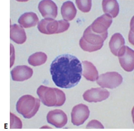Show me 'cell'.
<instances>
[{
	"instance_id": "cell-1",
	"label": "cell",
	"mask_w": 134,
	"mask_h": 131,
	"mask_svg": "<svg viewBox=\"0 0 134 131\" xmlns=\"http://www.w3.org/2000/svg\"><path fill=\"white\" fill-rule=\"evenodd\" d=\"M50 71L52 80L57 87L70 88L80 82L82 67L77 57L66 54L59 55L54 60Z\"/></svg>"
},
{
	"instance_id": "cell-2",
	"label": "cell",
	"mask_w": 134,
	"mask_h": 131,
	"mask_svg": "<svg viewBox=\"0 0 134 131\" xmlns=\"http://www.w3.org/2000/svg\"><path fill=\"white\" fill-rule=\"evenodd\" d=\"M108 35V32L101 34L94 32L90 25L84 30L82 37L79 40V45L86 52L92 53L97 51L103 47Z\"/></svg>"
},
{
	"instance_id": "cell-3",
	"label": "cell",
	"mask_w": 134,
	"mask_h": 131,
	"mask_svg": "<svg viewBox=\"0 0 134 131\" xmlns=\"http://www.w3.org/2000/svg\"><path fill=\"white\" fill-rule=\"evenodd\" d=\"M37 94L44 105L47 107H60L66 100L65 93L61 90L40 85Z\"/></svg>"
},
{
	"instance_id": "cell-4",
	"label": "cell",
	"mask_w": 134,
	"mask_h": 131,
	"mask_svg": "<svg viewBox=\"0 0 134 131\" xmlns=\"http://www.w3.org/2000/svg\"><path fill=\"white\" fill-rule=\"evenodd\" d=\"M40 105L39 99L27 95L22 96L18 100L16 104V110L25 118L30 119L35 116Z\"/></svg>"
},
{
	"instance_id": "cell-5",
	"label": "cell",
	"mask_w": 134,
	"mask_h": 131,
	"mask_svg": "<svg viewBox=\"0 0 134 131\" xmlns=\"http://www.w3.org/2000/svg\"><path fill=\"white\" fill-rule=\"evenodd\" d=\"M123 81V77L119 73L111 72L100 75L97 80V82L103 88L113 89L119 87Z\"/></svg>"
},
{
	"instance_id": "cell-6",
	"label": "cell",
	"mask_w": 134,
	"mask_h": 131,
	"mask_svg": "<svg viewBox=\"0 0 134 131\" xmlns=\"http://www.w3.org/2000/svg\"><path fill=\"white\" fill-rule=\"evenodd\" d=\"M121 66L124 70L131 72L134 70V50L127 46L124 45L118 53Z\"/></svg>"
},
{
	"instance_id": "cell-7",
	"label": "cell",
	"mask_w": 134,
	"mask_h": 131,
	"mask_svg": "<svg viewBox=\"0 0 134 131\" xmlns=\"http://www.w3.org/2000/svg\"><path fill=\"white\" fill-rule=\"evenodd\" d=\"M89 115L90 110L87 105L83 104L76 105L71 113L72 123L74 125H81L87 120Z\"/></svg>"
},
{
	"instance_id": "cell-8",
	"label": "cell",
	"mask_w": 134,
	"mask_h": 131,
	"mask_svg": "<svg viewBox=\"0 0 134 131\" xmlns=\"http://www.w3.org/2000/svg\"><path fill=\"white\" fill-rule=\"evenodd\" d=\"M110 96V92L103 88H92L87 90L83 95L85 101L88 102H98L106 100Z\"/></svg>"
},
{
	"instance_id": "cell-9",
	"label": "cell",
	"mask_w": 134,
	"mask_h": 131,
	"mask_svg": "<svg viewBox=\"0 0 134 131\" xmlns=\"http://www.w3.org/2000/svg\"><path fill=\"white\" fill-rule=\"evenodd\" d=\"M112 17L105 14L97 18L90 25L94 32L98 34H103L107 31L112 23Z\"/></svg>"
},
{
	"instance_id": "cell-10",
	"label": "cell",
	"mask_w": 134,
	"mask_h": 131,
	"mask_svg": "<svg viewBox=\"0 0 134 131\" xmlns=\"http://www.w3.org/2000/svg\"><path fill=\"white\" fill-rule=\"evenodd\" d=\"M38 9L44 18L55 19L58 15V7L52 0H42L39 4Z\"/></svg>"
},
{
	"instance_id": "cell-11",
	"label": "cell",
	"mask_w": 134,
	"mask_h": 131,
	"mask_svg": "<svg viewBox=\"0 0 134 131\" xmlns=\"http://www.w3.org/2000/svg\"><path fill=\"white\" fill-rule=\"evenodd\" d=\"M47 122L57 128H62L67 124L68 117L66 113L61 110L56 109L49 112Z\"/></svg>"
},
{
	"instance_id": "cell-12",
	"label": "cell",
	"mask_w": 134,
	"mask_h": 131,
	"mask_svg": "<svg viewBox=\"0 0 134 131\" xmlns=\"http://www.w3.org/2000/svg\"><path fill=\"white\" fill-rule=\"evenodd\" d=\"M37 27L39 31L44 34H57L59 28V22L52 18H44L38 22Z\"/></svg>"
},
{
	"instance_id": "cell-13",
	"label": "cell",
	"mask_w": 134,
	"mask_h": 131,
	"mask_svg": "<svg viewBox=\"0 0 134 131\" xmlns=\"http://www.w3.org/2000/svg\"><path fill=\"white\" fill-rule=\"evenodd\" d=\"M32 69L26 65H19L14 68L11 72L12 78L14 81L22 82L32 77Z\"/></svg>"
},
{
	"instance_id": "cell-14",
	"label": "cell",
	"mask_w": 134,
	"mask_h": 131,
	"mask_svg": "<svg viewBox=\"0 0 134 131\" xmlns=\"http://www.w3.org/2000/svg\"><path fill=\"white\" fill-rule=\"evenodd\" d=\"M11 39L18 44H22L26 40V33L24 29L20 25L14 24L10 27Z\"/></svg>"
},
{
	"instance_id": "cell-15",
	"label": "cell",
	"mask_w": 134,
	"mask_h": 131,
	"mask_svg": "<svg viewBox=\"0 0 134 131\" xmlns=\"http://www.w3.org/2000/svg\"><path fill=\"white\" fill-rule=\"evenodd\" d=\"M38 16L34 12H26L21 15L18 20V23L25 28H29L36 26L38 23Z\"/></svg>"
},
{
	"instance_id": "cell-16",
	"label": "cell",
	"mask_w": 134,
	"mask_h": 131,
	"mask_svg": "<svg viewBox=\"0 0 134 131\" xmlns=\"http://www.w3.org/2000/svg\"><path fill=\"white\" fill-rule=\"evenodd\" d=\"M77 11L73 2L71 1L65 2L61 7V14L63 20L67 21L72 20L76 15Z\"/></svg>"
},
{
	"instance_id": "cell-17",
	"label": "cell",
	"mask_w": 134,
	"mask_h": 131,
	"mask_svg": "<svg viewBox=\"0 0 134 131\" xmlns=\"http://www.w3.org/2000/svg\"><path fill=\"white\" fill-rule=\"evenodd\" d=\"M83 76L89 81L97 80L98 77V72L93 64L88 61L82 62Z\"/></svg>"
},
{
	"instance_id": "cell-18",
	"label": "cell",
	"mask_w": 134,
	"mask_h": 131,
	"mask_svg": "<svg viewBox=\"0 0 134 131\" xmlns=\"http://www.w3.org/2000/svg\"><path fill=\"white\" fill-rule=\"evenodd\" d=\"M102 9L105 14H107L112 18L118 15L120 7L117 0H102Z\"/></svg>"
},
{
	"instance_id": "cell-19",
	"label": "cell",
	"mask_w": 134,
	"mask_h": 131,
	"mask_svg": "<svg viewBox=\"0 0 134 131\" xmlns=\"http://www.w3.org/2000/svg\"><path fill=\"white\" fill-rule=\"evenodd\" d=\"M125 44V40L121 34L116 33L112 35L109 41L110 50L113 54L118 56L119 50Z\"/></svg>"
},
{
	"instance_id": "cell-20",
	"label": "cell",
	"mask_w": 134,
	"mask_h": 131,
	"mask_svg": "<svg viewBox=\"0 0 134 131\" xmlns=\"http://www.w3.org/2000/svg\"><path fill=\"white\" fill-rule=\"evenodd\" d=\"M47 56L43 52H37L33 54L29 57L28 62L32 66L36 67L42 65L46 62Z\"/></svg>"
},
{
	"instance_id": "cell-21",
	"label": "cell",
	"mask_w": 134,
	"mask_h": 131,
	"mask_svg": "<svg viewBox=\"0 0 134 131\" xmlns=\"http://www.w3.org/2000/svg\"><path fill=\"white\" fill-rule=\"evenodd\" d=\"M78 9L83 13H88L91 10L92 6V0H76Z\"/></svg>"
},
{
	"instance_id": "cell-22",
	"label": "cell",
	"mask_w": 134,
	"mask_h": 131,
	"mask_svg": "<svg viewBox=\"0 0 134 131\" xmlns=\"http://www.w3.org/2000/svg\"><path fill=\"white\" fill-rule=\"evenodd\" d=\"M10 128H21L22 123L19 118L13 113H10Z\"/></svg>"
},
{
	"instance_id": "cell-23",
	"label": "cell",
	"mask_w": 134,
	"mask_h": 131,
	"mask_svg": "<svg viewBox=\"0 0 134 131\" xmlns=\"http://www.w3.org/2000/svg\"><path fill=\"white\" fill-rule=\"evenodd\" d=\"M59 28L58 34L63 33L67 31L68 29L70 27V24L69 22L64 20H59Z\"/></svg>"
},
{
	"instance_id": "cell-24",
	"label": "cell",
	"mask_w": 134,
	"mask_h": 131,
	"mask_svg": "<svg viewBox=\"0 0 134 131\" xmlns=\"http://www.w3.org/2000/svg\"><path fill=\"white\" fill-rule=\"evenodd\" d=\"M87 128H104L102 124L99 121L92 120L90 121L87 125Z\"/></svg>"
},
{
	"instance_id": "cell-25",
	"label": "cell",
	"mask_w": 134,
	"mask_h": 131,
	"mask_svg": "<svg viewBox=\"0 0 134 131\" xmlns=\"http://www.w3.org/2000/svg\"><path fill=\"white\" fill-rule=\"evenodd\" d=\"M10 67L14 64L15 60V52L14 46L10 44Z\"/></svg>"
},
{
	"instance_id": "cell-26",
	"label": "cell",
	"mask_w": 134,
	"mask_h": 131,
	"mask_svg": "<svg viewBox=\"0 0 134 131\" xmlns=\"http://www.w3.org/2000/svg\"><path fill=\"white\" fill-rule=\"evenodd\" d=\"M131 115H132V119H133V122L134 124V106L133 108L132 111H131Z\"/></svg>"
}]
</instances>
